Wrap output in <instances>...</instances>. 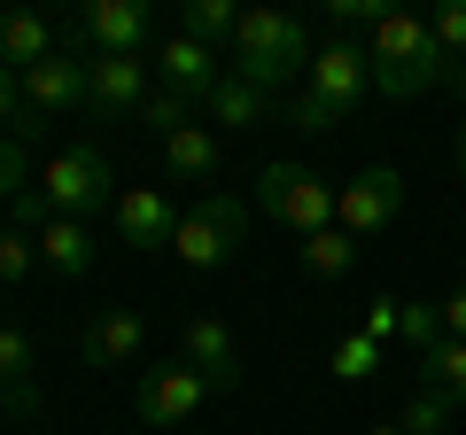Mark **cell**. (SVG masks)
<instances>
[{
    "instance_id": "3",
    "label": "cell",
    "mask_w": 466,
    "mask_h": 435,
    "mask_svg": "<svg viewBox=\"0 0 466 435\" xmlns=\"http://www.w3.org/2000/svg\"><path fill=\"white\" fill-rule=\"evenodd\" d=\"M233 78H249L257 94H280L303 63H311V32L303 16H280V8H241V32H233Z\"/></svg>"
},
{
    "instance_id": "32",
    "label": "cell",
    "mask_w": 466,
    "mask_h": 435,
    "mask_svg": "<svg viewBox=\"0 0 466 435\" xmlns=\"http://www.w3.org/2000/svg\"><path fill=\"white\" fill-rule=\"evenodd\" d=\"M397 327H404V296H373L366 303V327H358V335H373L389 350V342H397Z\"/></svg>"
},
{
    "instance_id": "4",
    "label": "cell",
    "mask_w": 466,
    "mask_h": 435,
    "mask_svg": "<svg viewBox=\"0 0 466 435\" xmlns=\"http://www.w3.org/2000/svg\"><path fill=\"white\" fill-rule=\"evenodd\" d=\"M241 241H249V202H241V195H202L195 210L179 218L171 257H179L187 272H218V265L241 257Z\"/></svg>"
},
{
    "instance_id": "17",
    "label": "cell",
    "mask_w": 466,
    "mask_h": 435,
    "mask_svg": "<svg viewBox=\"0 0 466 435\" xmlns=\"http://www.w3.org/2000/svg\"><path fill=\"white\" fill-rule=\"evenodd\" d=\"M32 241H39V265H47L55 280H86V272H94V234H86L78 218H47Z\"/></svg>"
},
{
    "instance_id": "19",
    "label": "cell",
    "mask_w": 466,
    "mask_h": 435,
    "mask_svg": "<svg viewBox=\"0 0 466 435\" xmlns=\"http://www.w3.org/2000/svg\"><path fill=\"white\" fill-rule=\"evenodd\" d=\"M272 101H280V94H257L249 78H233V70H226V86L210 94V109H202V117L226 125V133H249V125H265V117H272Z\"/></svg>"
},
{
    "instance_id": "10",
    "label": "cell",
    "mask_w": 466,
    "mask_h": 435,
    "mask_svg": "<svg viewBox=\"0 0 466 435\" xmlns=\"http://www.w3.org/2000/svg\"><path fill=\"white\" fill-rule=\"evenodd\" d=\"M148 101V55H86V109L109 125H133Z\"/></svg>"
},
{
    "instance_id": "35",
    "label": "cell",
    "mask_w": 466,
    "mask_h": 435,
    "mask_svg": "<svg viewBox=\"0 0 466 435\" xmlns=\"http://www.w3.org/2000/svg\"><path fill=\"white\" fill-rule=\"evenodd\" d=\"M443 327H451V342H466V288L443 303Z\"/></svg>"
},
{
    "instance_id": "11",
    "label": "cell",
    "mask_w": 466,
    "mask_h": 435,
    "mask_svg": "<svg viewBox=\"0 0 466 435\" xmlns=\"http://www.w3.org/2000/svg\"><path fill=\"white\" fill-rule=\"evenodd\" d=\"M148 70H156V86H171L179 101H195V109H210V94L226 86V63H218V47H195V39H156V55H148Z\"/></svg>"
},
{
    "instance_id": "26",
    "label": "cell",
    "mask_w": 466,
    "mask_h": 435,
    "mask_svg": "<svg viewBox=\"0 0 466 435\" xmlns=\"http://www.w3.org/2000/svg\"><path fill=\"white\" fill-rule=\"evenodd\" d=\"M327 366H334V381H373V373H381V342L373 335H342Z\"/></svg>"
},
{
    "instance_id": "22",
    "label": "cell",
    "mask_w": 466,
    "mask_h": 435,
    "mask_svg": "<svg viewBox=\"0 0 466 435\" xmlns=\"http://www.w3.org/2000/svg\"><path fill=\"white\" fill-rule=\"evenodd\" d=\"M303 272H311V280H342L350 265H358V241L342 234V226H319V234H303Z\"/></svg>"
},
{
    "instance_id": "12",
    "label": "cell",
    "mask_w": 466,
    "mask_h": 435,
    "mask_svg": "<svg viewBox=\"0 0 466 435\" xmlns=\"http://www.w3.org/2000/svg\"><path fill=\"white\" fill-rule=\"evenodd\" d=\"M78 101H86V55L78 47H55L47 63L24 70V109H32V117H63Z\"/></svg>"
},
{
    "instance_id": "36",
    "label": "cell",
    "mask_w": 466,
    "mask_h": 435,
    "mask_svg": "<svg viewBox=\"0 0 466 435\" xmlns=\"http://www.w3.org/2000/svg\"><path fill=\"white\" fill-rule=\"evenodd\" d=\"M366 435H404V428H397V420H381V428H366Z\"/></svg>"
},
{
    "instance_id": "8",
    "label": "cell",
    "mask_w": 466,
    "mask_h": 435,
    "mask_svg": "<svg viewBox=\"0 0 466 435\" xmlns=\"http://www.w3.org/2000/svg\"><path fill=\"white\" fill-rule=\"evenodd\" d=\"M397 210H404V171H397V164H366L350 187H334V226H342L350 241L389 234Z\"/></svg>"
},
{
    "instance_id": "34",
    "label": "cell",
    "mask_w": 466,
    "mask_h": 435,
    "mask_svg": "<svg viewBox=\"0 0 466 435\" xmlns=\"http://www.w3.org/2000/svg\"><path fill=\"white\" fill-rule=\"evenodd\" d=\"M8 412H39V389H8V381H0V420H8Z\"/></svg>"
},
{
    "instance_id": "2",
    "label": "cell",
    "mask_w": 466,
    "mask_h": 435,
    "mask_svg": "<svg viewBox=\"0 0 466 435\" xmlns=\"http://www.w3.org/2000/svg\"><path fill=\"white\" fill-rule=\"evenodd\" d=\"M373 86H381L389 101H420L435 94V86L451 78V55L435 47V24L428 16H404V8H389L381 24H373Z\"/></svg>"
},
{
    "instance_id": "9",
    "label": "cell",
    "mask_w": 466,
    "mask_h": 435,
    "mask_svg": "<svg viewBox=\"0 0 466 435\" xmlns=\"http://www.w3.org/2000/svg\"><path fill=\"white\" fill-rule=\"evenodd\" d=\"M70 32H78L86 55H156V16H148V0H94V8H78V16H70Z\"/></svg>"
},
{
    "instance_id": "15",
    "label": "cell",
    "mask_w": 466,
    "mask_h": 435,
    "mask_svg": "<svg viewBox=\"0 0 466 435\" xmlns=\"http://www.w3.org/2000/svg\"><path fill=\"white\" fill-rule=\"evenodd\" d=\"M140 350H148V319H140V311H101L94 327H86V366H94V373L140 366Z\"/></svg>"
},
{
    "instance_id": "30",
    "label": "cell",
    "mask_w": 466,
    "mask_h": 435,
    "mask_svg": "<svg viewBox=\"0 0 466 435\" xmlns=\"http://www.w3.org/2000/svg\"><path fill=\"white\" fill-rule=\"evenodd\" d=\"M0 381L32 389V335H24V327H0Z\"/></svg>"
},
{
    "instance_id": "18",
    "label": "cell",
    "mask_w": 466,
    "mask_h": 435,
    "mask_svg": "<svg viewBox=\"0 0 466 435\" xmlns=\"http://www.w3.org/2000/svg\"><path fill=\"white\" fill-rule=\"evenodd\" d=\"M164 171L171 179H187V187H202V179H218V133L210 125H179V133L164 140Z\"/></svg>"
},
{
    "instance_id": "23",
    "label": "cell",
    "mask_w": 466,
    "mask_h": 435,
    "mask_svg": "<svg viewBox=\"0 0 466 435\" xmlns=\"http://www.w3.org/2000/svg\"><path fill=\"white\" fill-rule=\"evenodd\" d=\"M133 125H140V133H156V140H171L179 125H195V101H179L171 86H148V101H140Z\"/></svg>"
},
{
    "instance_id": "33",
    "label": "cell",
    "mask_w": 466,
    "mask_h": 435,
    "mask_svg": "<svg viewBox=\"0 0 466 435\" xmlns=\"http://www.w3.org/2000/svg\"><path fill=\"white\" fill-rule=\"evenodd\" d=\"M389 8L381 0H334V24H381Z\"/></svg>"
},
{
    "instance_id": "31",
    "label": "cell",
    "mask_w": 466,
    "mask_h": 435,
    "mask_svg": "<svg viewBox=\"0 0 466 435\" xmlns=\"http://www.w3.org/2000/svg\"><path fill=\"white\" fill-rule=\"evenodd\" d=\"M24 117H32V109H24V78H16V70H8V63H0V140H8V125H16V133L32 140L39 125H24Z\"/></svg>"
},
{
    "instance_id": "29",
    "label": "cell",
    "mask_w": 466,
    "mask_h": 435,
    "mask_svg": "<svg viewBox=\"0 0 466 435\" xmlns=\"http://www.w3.org/2000/svg\"><path fill=\"white\" fill-rule=\"evenodd\" d=\"M435 47H443L451 55V78H459V70H466V0H451V8H435Z\"/></svg>"
},
{
    "instance_id": "14",
    "label": "cell",
    "mask_w": 466,
    "mask_h": 435,
    "mask_svg": "<svg viewBox=\"0 0 466 435\" xmlns=\"http://www.w3.org/2000/svg\"><path fill=\"white\" fill-rule=\"evenodd\" d=\"M187 366L210 381V397H233L241 389V342H233L226 319H187Z\"/></svg>"
},
{
    "instance_id": "20",
    "label": "cell",
    "mask_w": 466,
    "mask_h": 435,
    "mask_svg": "<svg viewBox=\"0 0 466 435\" xmlns=\"http://www.w3.org/2000/svg\"><path fill=\"white\" fill-rule=\"evenodd\" d=\"M233 32H241L233 0H187L179 8V39H195V47H233Z\"/></svg>"
},
{
    "instance_id": "7",
    "label": "cell",
    "mask_w": 466,
    "mask_h": 435,
    "mask_svg": "<svg viewBox=\"0 0 466 435\" xmlns=\"http://www.w3.org/2000/svg\"><path fill=\"white\" fill-rule=\"evenodd\" d=\"M210 404V381H202L187 358H164V366H148L140 373V397H133V412H140V428H156V435H171V428H187V420Z\"/></svg>"
},
{
    "instance_id": "27",
    "label": "cell",
    "mask_w": 466,
    "mask_h": 435,
    "mask_svg": "<svg viewBox=\"0 0 466 435\" xmlns=\"http://www.w3.org/2000/svg\"><path fill=\"white\" fill-rule=\"evenodd\" d=\"M451 412H459V404H443V397H428V389H412V404H404L397 428H404V435H451Z\"/></svg>"
},
{
    "instance_id": "1",
    "label": "cell",
    "mask_w": 466,
    "mask_h": 435,
    "mask_svg": "<svg viewBox=\"0 0 466 435\" xmlns=\"http://www.w3.org/2000/svg\"><path fill=\"white\" fill-rule=\"evenodd\" d=\"M366 94H373V55L358 47V39H327V47L311 55V86L288 101V125L311 133V140H327V133L350 125V109Z\"/></svg>"
},
{
    "instance_id": "5",
    "label": "cell",
    "mask_w": 466,
    "mask_h": 435,
    "mask_svg": "<svg viewBox=\"0 0 466 435\" xmlns=\"http://www.w3.org/2000/svg\"><path fill=\"white\" fill-rule=\"evenodd\" d=\"M39 202H47V218H94L116 202V179H109V156L101 148H63L39 164Z\"/></svg>"
},
{
    "instance_id": "13",
    "label": "cell",
    "mask_w": 466,
    "mask_h": 435,
    "mask_svg": "<svg viewBox=\"0 0 466 435\" xmlns=\"http://www.w3.org/2000/svg\"><path fill=\"white\" fill-rule=\"evenodd\" d=\"M179 218L187 210L164 195V187H125V195H116V234L133 241V249H171Z\"/></svg>"
},
{
    "instance_id": "25",
    "label": "cell",
    "mask_w": 466,
    "mask_h": 435,
    "mask_svg": "<svg viewBox=\"0 0 466 435\" xmlns=\"http://www.w3.org/2000/svg\"><path fill=\"white\" fill-rule=\"evenodd\" d=\"M32 187H39V171H32V140L8 133V140H0V202L32 195Z\"/></svg>"
},
{
    "instance_id": "24",
    "label": "cell",
    "mask_w": 466,
    "mask_h": 435,
    "mask_svg": "<svg viewBox=\"0 0 466 435\" xmlns=\"http://www.w3.org/2000/svg\"><path fill=\"white\" fill-rule=\"evenodd\" d=\"M397 342H412L420 358H428L435 342H451V327H443V303H428V296H404V327H397Z\"/></svg>"
},
{
    "instance_id": "16",
    "label": "cell",
    "mask_w": 466,
    "mask_h": 435,
    "mask_svg": "<svg viewBox=\"0 0 466 435\" xmlns=\"http://www.w3.org/2000/svg\"><path fill=\"white\" fill-rule=\"evenodd\" d=\"M55 47H78V32H70V24H47V16H24V8H16V16H0V63L16 70V78L32 63H47Z\"/></svg>"
},
{
    "instance_id": "37",
    "label": "cell",
    "mask_w": 466,
    "mask_h": 435,
    "mask_svg": "<svg viewBox=\"0 0 466 435\" xmlns=\"http://www.w3.org/2000/svg\"><path fill=\"white\" fill-rule=\"evenodd\" d=\"M459 171H466V125H459Z\"/></svg>"
},
{
    "instance_id": "6",
    "label": "cell",
    "mask_w": 466,
    "mask_h": 435,
    "mask_svg": "<svg viewBox=\"0 0 466 435\" xmlns=\"http://www.w3.org/2000/svg\"><path fill=\"white\" fill-rule=\"evenodd\" d=\"M257 210L303 241V234H319V226H334V187L319 179L311 164H265L257 171Z\"/></svg>"
},
{
    "instance_id": "28",
    "label": "cell",
    "mask_w": 466,
    "mask_h": 435,
    "mask_svg": "<svg viewBox=\"0 0 466 435\" xmlns=\"http://www.w3.org/2000/svg\"><path fill=\"white\" fill-rule=\"evenodd\" d=\"M39 272V241L24 234V226H8V234H0V280L16 288V280H32Z\"/></svg>"
},
{
    "instance_id": "21",
    "label": "cell",
    "mask_w": 466,
    "mask_h": 435,
    "mask_svg": "<svg viewBox=\"0 0 466 435\" xmlns=\"http://www.w3.org/2000/svg\"><path fill=\"white\" fill-rule=\"evenodd\" d=\"M420 389L466 412V342H435V350L420 358Z\"/></svg>"
}]
</instances>
